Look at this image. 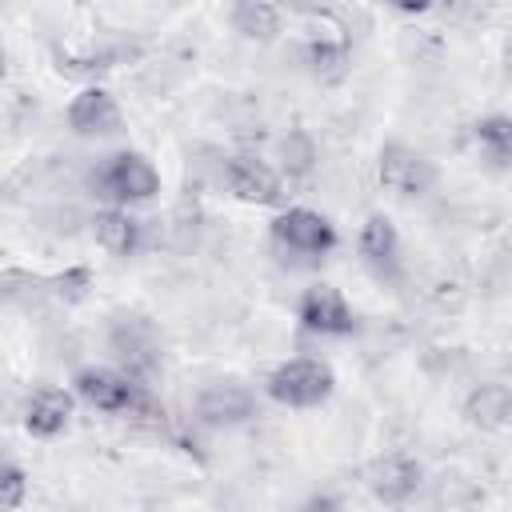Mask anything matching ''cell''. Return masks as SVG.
Returning <instances> with one entry per match:
<instances>
[{
  "label": "cell",
  "instance_id": "12",
  "mask_svg": "<svg viewBox=\"0 0 512 512\" xmlns=\"http://www.w3.org/2000/svg\"><path fill=\"white\" fill-rule=\"evenodd\" d=\"M356 252L364 260V268H372L380 280L400 272V232L392 224V216L384 212H368L360 232H356Z\"/></svg>",
  "mask_w": 512,
  "mask_h": 512
},
{
  "label": "cell",
  "instance_id": "16",
  "mask_svg": "<svg viewBox=\"0 0 512 512\" xmlns=\"http://www.w3.org/2000/svg\"><path fill=\"white\" fill-rule=\"evenodd\" d=\"M228 24L232 32H240L244 40H256V44H268L276 40V32L284 28V8L268 4V0H240L228 8Z\"/></svg>",
  "mask_w": 512,
  "mask_h": 512
},
{
  "label": "cell",
  "instance_id": "1",
  "mask_svg": "<svg viewBox=\"0 0 512 512\" xmlns=\"http://www.w3.org/2000/svg\"><path fill=\"white\" fill-rule=\"evenodd\" d=\"M80 404L96 408V412H108V416H148L152 412V396L148 388L128 376L124 368H112V364H80L72 372V384Z\"/></svg>",
  "mask_w": 512,
  "mask_h": 512
},
{
  "label": "cell",
  "instance_id": "8",
  "mask_svg": "<svg viewBox=\"0 0 512 512\" xmlns=\"http://www.w3.org/2000/svg\"><path fill=\"white\" fill-rule=\"evenodd\" d=\"M64 124L72 136L80 140H108L120 132L124 124V112H120V100L104 88V84H84L68 108H64Z\"/></svg>",
  "mask_w": 512,
  "mask_h": 512
},
{
  "label": "cell",
  "instance_id": "10",
  "mask_svg": "<svg viewBox=\"0 0 512 512\" xmlns=\"http://www.w3.org/2000/svg\"><path fill=\"white\" fill-rule=\"evenodd\" d=\"M364 480H368L372 500H380L384 508H400L424 488V464L408 452H384L368 464Z\"/></svg>",
  "mask_w": 512,
  "mask_h": 512
},
{
  "label": "cell",
  "instance_id": "21",
  "mask_svg": "<svg viewBox=\"0 0 512 512\" xmlns=\"http://www.w3.org/2000/svg\"><path fill=\"white\" fill-rule=\"evenodd\" d=\"M28 492H32V476H28L16 460H8V464L0 468V508H4V512H20L24 500H28Z\"/></svg>",
  "mask_w": 512,
  "mask_h": 512
},
{
  "label": "cell",
  "instance_id": "11",
  "mask_svg": "<svg viewBox=\"0 0 512 512\" xmlns=\"http://www.w3.org/2000/svg\"><path fill=\"white\" fill-rule=\"evenodd\" d=\"M72 416H76V392L72 388H56V384L32 388L24 408H20V424L36 440H56L60 432H68Z\"/></svg>",
  "mask_w": 512,
  "mask_h": 512
},
{
  "label": "cell",
  "instance_id": "18",
  "mask_svg": "<svg viewBox=\"0 0 512 512\" xmlns=\"http://www.w3.org/2000/svg\"><path fill=\"white\" fill-rule=\"evenodd\" d=\"M276 160H280V176H292V180H300V176H308V172L316 168V160H320V148H316L312 132H304V128H292L288 136H280V144H276Z\"/></svg>",
  "mask_w": 512,
  "mask_h": 512
},
{
  "label": "cell",
  "instance_id": "5",
  "mask_svg": "<svg viewBox=\"0 0 512 512\" xmlns=\"http://www.w3.org/2000/svg\"><path fill=\"white\" fill-rule=\"evenodd\" d=\"M376 180L384 192H392L400 200H420L436 188V164L420 148H412L404 140H388L376 152Z\"/></svg>",
  "mask_w": 512,
  "mask_h": 512
},
{
  "label": "cell",
  "instance_id": "6",
  "mask_svg": "<svg viewBox=\"0 0 512 512\" xmlns=\"http://www.w3.org/2000/svg\"><path fill=\"white\" fill-rule=\"evenodd\" d=\"M296 320L304 332L324 336V340H340L356 332V308L348 304V296L336 284H308L296 300Z\"/></svg>",
  "mask_w": 512,
  "mask_h": 512
},
{
  "label": "cell",
  "instance_id": "15",
  "mask_svg": "<svg viewBox=\"0 0 512 512\" xmlns=\"http://www.w3.org/2000/svg\"><path fill=\"white\" fill-rule=\"evenodd\" d=\"M112 352H116V360L124 364V372L128 376H144V372H152L156 368V340H152V332H148V324H140V320H124L116 332H112Z\"/></svg>",
  "mask_w": 512,
  "mask_h": 512
},
{
  "label": "cell",
  "instance_id": "22",
  "mask_svg": "<svg viewBox=\"0 0 512 512\" xmlns=\"http://www.w3.org/2000/svg\"><path fill=\"white\" fill-rule=\"evenodd\" d=\"M296 512H344V500L336 492H312L296 504Z\"/></svg>",
  "mask_w": 512,
  "mask_h": 512
},
{
  "label": "cell",
  "instance_id": "13",
  "mask_svg": "<svg viewBox=\"0 0 512 512\" xmlns=\"http://www.w3.org/2000/svg\"><path fill=\"white\" fill-rule=\"evenodd\" d=\"M460 416L480 428V432H504L512 428V388L500 384V380H484V384H472L464 404H460Z\"/></svg>",
  "mask_w": 512,
  "mask_h": 512
},
{
  "label": "cell",
  "instance_id": "19",
  "mask_svg": "<svg viewBox=\"0 0 512 512\" xmlns=\"http://www.w3.org/2000/svg\"><path fill=\"white\" fill-rule=\"evenodd\" d=\"M476 144L484 148V156L500 168H512V116L508 112H492V116H480L476 128H472Z\"/></svg>",
  "mask_w": 512,
  "mask_h": 512
},
{
  "label": "cell",
  "instance_id": "2",
  "mask_svg": "<svg viewBox=\"0 0 512 512\" xmlns=\"http://www.w3.org/2000/svg\"><path fill=\"white\" fill-rule=\"evenodd\" d=\"M92 188L112 208H136V204H148L160 196V172L144 152L116 148V152L100 156V164L92 168Z\"/></svg>",
  "mask_w": 512,
  "mask_h": 512
},
{
  "label": "cell",
  "instance_id": "4",
  "mask_svg": "<svg viewBox=\"0 0 512 512\" xmlns=\"http://www.w3.org/2000/svg\"><path fill=\"white\" fill-rule=\"evenodd\" d=\"M268 236L280 252H292L300 260H320L328 256L336 244H340V232L336 224L316 212V208H304V204H292V208H280L272 220H268Z\"/></svg>",
  "mask_w": 512,
  "mask_h": 512
},
{
  "label": "cell",
  "instance_id": "9",
  "mask_svg": "<svg viewBox=\"0 0 512 512\" xmlns=\"http://www.w3.org/2000/svg\"><path fill=\"white\" fill-rule=\"evenodd\" d=\"M192 412L204 428H240L256 416V392L244 380H208L196 392Z\"/></svg>",
  "mask_w": 512,
  "mask_h": 512
},
{
  "label": "cell",
  "instance_id": "3",
  "mask_svg": "<svg viewBox=\"0 0 512 512\" xmlns=\"http://www.w3.org/2000/svg\"><path fill=\"white\" fill-rule=\"evenodd\" d=\"M336 392V372L320 356H288L264 376V396L280 408H320Z\"/></svg>",
  "mask_w": 512,
  "mask_h": 512
},
{
  "label": "cell",
  "instance_id": "23",
  "mask_svg": "<svg viewBox=\"0 0 512 512\" xmlns=\"http://www.w3.org/2000/svg\"><path fill=\"white\" fill-rule=\"evenodd\" d=\"M504 60H508V72H512V48H508V56H504Z\"/></svg>",
  "mask_w": 512,
  "mask_h": 512
},
{
  "label": "cell",
  "instance_id": "7",
  "mask_svg": "<svg viewBox=\"0 0 512 512\" xmlns=\"http://www.w3.org/2000/svg\"><path fill=\"white\" fill-rule=\"evenodd\" d=\"M220 180L240 204H256V208H272L284 196L280 192V168L256 152H232L220 168Z\"/></svg>",
  "mask_w": 512,
  "mask_h": 512
},
{
  "label": "cell",
  "instance_id": "14",
  "mask_svg": "<svg viewBox=\"0 0 512 512\" xmlns=\"http://www.w3.org/2000/svg\"><path fill=\"white\" fill-rule=\"evenodd\" d=\"M92 240L108 252V256H136L144 244V220L132 216V208H96L92 212Z\"/></svg>",
  "mask_w": 512,
  "mask_h": 512
},
{
  "label": "cell",
  "instance_id": "20",
  "mask_svg": "<svg viewBox=\"0 0 512 512\" xmlns=\"http://www.w3.org/2000/svg\"><path fill=\"white\" fill-rule=\"evenodd\" d=\"M48 292L60 300V304H84L88 292H92V268L88 264H72L64 272H56L48 280Z\"/></svg>",
  "mask_w": 512,
  "mask_h": 512
},
{
  "label": "cell",
  "instance_id": "17",
  "mask_svg": "<svg viewBox=\"0 0 512 512\" xmlns=\"http://www.w3.org/2000/svg\"><path fill=\"white\" fill-rule=\"evenodd\" d=\"M304 64L320 80H336L348 68V40L336 32H312L304 40Z\"/></svg>",
  "mask_w": 512,
  "mask_h": 512
}]
</instances>
